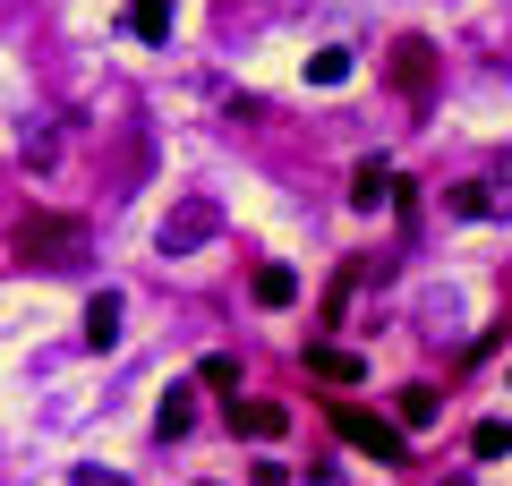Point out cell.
Masks as SVG:
<instances>
[{"instance_id":"obj_1","label":"cell","mask_w":512,"mask_h":486,"mask_svg":"<svg viewBox=\"0 0 512 486\" xmlns=\"http://www.w3.org/2000/svg\"><path fill=\"white\" fill-rule=\"evenodd\" d=\"M86 248H94L86 214H26L18 222V256H26V265H43V273H69Z\"/></svg>"},{"instance_id":"obj_2","label":"cell","mask_w":512,"mask_h":486,"mask_svg":"<svg viewBox=\"0 0 512 486\" xmlns=\"http://www.w3.org/2000/svg\"><path fill=\"white\" fill-rule=\"evenodd\" d=\"M333 427H342V444H359L367 461H410V435L393 427V418L359 410V401H333Z\"/></svg>"},{"instance_id":"obj_3","label":"cell","mask_w":512,"mask_h":486,"mask_svg":"<svg viewBox=\"0 0 512 486\" xmlns=\"http://www.w3.org/2000/svg\"><path fill=\"white\" fill-rule=\"evenodd\" d=\"M214 231H222V205H214V197H180V205L163 214V231H154V248H163V256H197Z\"/></svg>"},{"instance_id":"obj_4","label":"cell","mask_w":512,"mask_h":486,"mask_svg":"<svg viewBox=\"0 0 512 486\" xmlns=\"http://www.w3.org/2000/svg\"><path fill=\"white\" fill-rule=\"evenodd\" d=\"M231 435L274 444V435H291V410H282V401H239V393H231Z\"/></svg>"},{"instance_id":"obj_5","label":"cell","mask_w":512,"mask_h":486,"mask_svg":"<svg viewBox=\"0 0 512 486\" xmlns=\"http://www.w3.org/2000/svg\"><path fill=\"white\" fill-rule=\"evenodd\" d=\"M393 77H402V94H419V103H427V86H436V43L402 35V43H393Z\"/></svg>"},{"instance_id":"obj_6","label":"cell","mask_w":512,"mask_h":486,"mask_svg":"<svg viewBox=\"0 0 512 486\" xmlns=\"http://www.w3.org/2000/svg\"><path fill=\"white\" fill-rule=\"evenodd\" d=\"M350 205H359V214L393 205V162H359V171H350Z\"/></svg>"},{"instance_id":"obj_7","label":"cell","mask_w":512,"mask_h":486,"mask_svg":"<svg viewBox=\"0 0 512 486\" xmlns=\"http://www.w3.org/2000/svg\"><path fill=\"white\" fill-rule=\"evenodd\" d=\"M120 342V290H94L86 299V350H111Z\"/></svg>"},{"instance_id":"obj_8","label":"cell","mask_w":512,"mask_h":486,"mask_svg":"<svg viewBox=\"0 0 512 486\" xmlns=\"http://www.w3.org/2000/svg\"><path fill=\"white\" fill-rule=\"evenodd\" d=\"M308 376H325V384H359V376H367V367H359V359H350V350H342V342H308Z\"/></svg>"},{"instance_id":"obj_9","label":"cell","mask_w":512,"mask_h":486,"mask_svg":"<svg viewBox=\"0 0 512 486\" xmlns=\"http://www.w3.org/2000/svg\"><path fill=\"white\" fill-rule=\"evenodd\" d=\"M248 290H256V307H291V299H299V273H291V265H256Z\"/></svg>"},{"instance_id":"obj_10","label":"cell","mask_w":512,"mask_h":486,"mask_svg":"<svg viewBox=\"0 0 512 486\" xmlns=\"http://www.w3.org/2000/svg\"><path fill=\"white\" fill-rule=\"evenodd\" d=\"M128 35H137V43H163L171 35V0H128Z\"/></svg>"},{"instance_id":"obj_11","label":"cell","mask_w":512,"mask_h":486,"mask_svg":"<svg viewBox=\"0 0 512 486\" xmlns=\"http://www.w3.org/2000/svg\"><path fill=\"white\" fill-rule=\"evenodd\" d=\"M393 427H436V393L427 384H402V418Z\"/></svg>"},{"instance_id":"obj_12","label":"cell","mask_w":512,"mask_h":486,"mask_svg":"<svg viewBox=\"0 0 512 486\" xmlns=\"http://www.w3.org/2000/svg\"><path fill=\"white\" fill-rule=\"evenodd\" d=\"M470 452H478V461H504V452H512V418H487V427L470 435Z\"/></svg>"},{"instance_id":"obj_13","label":"cell","mask_w":512,"mask_h":486,"mask_svg":"<svg viewBox=\"0 0 512 486\" xmlns=\"http://www.w3.org/2000/svg\"><path fill=\"white\" fill-rule=\"evenodd\" d=\"M188 418H197V410H188V393L171 384V393H163V410H154V435H188Z\"/></svg>"},{"instance_id":"obj_14","label":"cell","mask_w":512,"mask_h":486,"mask_svg":"<svg viewBox=\"0 0 512 486\" xmlns=\"http://www.w3.org/2000/svg\"><path fill=\"white\" fill-rule=\"evenodd\" d=\"M308 86H350V52H316L308 60Z\"/></svg>"},{"instance_id":"obj_15","label":"cell","mask_w":512,"mask_h":486,"mask_svg":"<svg viewBox=\"0 0 512 486\" xmlns=\"http://www.w3.org/2000/svg\"><path fill=\"white\" fill-rule=\"evenodd\" d=\"M197 376H205V384H222V393H231V384H239V359H231V350H214V359H205Z\"/></svg>"},{"instance_id":"obj_16","label":"cell","mask_w":512,"mask_h":486,"mask_svg":"<svg viewBox=\"0 0 512 486\" xmlns=\"http://www.w3.org/2000/svg\"><path fill=\"white\" fill-rule=\"evenodd\" d=\"M69 486H120V478H111V469H77Z\"/></svg>"}]
</instances>
